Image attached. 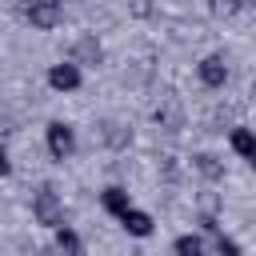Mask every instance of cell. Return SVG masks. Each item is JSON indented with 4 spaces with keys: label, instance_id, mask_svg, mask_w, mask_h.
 Here are the masks:
<instances>
[{
    "label": "cell",
    "instance_id": "obj_1",
    "mask_svg": "<svg viewBox=\"0 0 256 256\" xmlns=\"http://www.w3.org/2000/svg\"><path fill=\"white\" fill-rule=\"evenodd\" d=\"M32 220L44 224V228H52V232L64 224V200H60V192L52 184H44V188L32 192Z\"/></svg>",
    "mask_w": 256,
    "mask_h": 256
},
{
    "label": "cell",
    "instance_id": "obj_4",
    "mask_svg": "<svg viewBox=\"0 0 256 256\" xmlns=\"http://www.w3.org/2000/svg\"><path fill=\"white\" fill-rule=\"evenodd\" d=\"M100 60H104V44H100L92 32H84V36L72 40V56H68V64H76V68L84 72V68H96Z\"/></svg>",
    "mask_w": 256,
    "mask_h": 256
},
{
    "label": "cell",
    "instance_id": "obj_2",
    "mask_svg": "<svg viewBox=\"0 0 256 256\" xmlns=\"http://www.w3.org/2000/svg\"><path fill=\"white\" fill-rule=\"evenodd\" d=\"M20 12H24V20H28L32 28H40V32H52V28L64 20V4H56V0H32V4H24Z\"/></svg>",
    "mask_w": 256,
    "mask_h": 256
},
{
    "label": "cell",
    "instance_id": "obj_5",
    "mask_svg": "<svg viewBox=\"0 0 256 256\" xmlns=\"http://www.w3.org/2000/svg\"><path fill=\"white\" fill-rule=\"evenodd\" d=\"M80 84H84V72H80L76 64L60 60V64L48 68V88H52V92H76Z\"/></svg>",
    "mask_w": 256,
    "mask_h": 256
},
{
    "label": "cell",
    "instance_id": "obj_8",
    "mask_svg": "<svg viewBox=\"0 0 256 256\" xmlns=\"http://www.w3.org/2000/svg\"><path fill=\"white\" fill-rule=\"evenodd\" d=\"M120 224H124V232H128V236H140V240L156 232V220H152V216H148L144 208H136V204H132V208H128V212L120 216Z\"/></svg>",
    "mask_w": 256,
    "mask_h": 256
},
{
    "label": "cell",
    "instance_id": "obj_14",
    "mask_svg": "<svg viewBox=\"0 0 256 256\" xmlns=\"http://www.w3.org/2000/svg\"><path fill=\"white\" fill-rule=\"evenodd\" d=\"M172 252H176V256H204V240H200L196 232H184V236H176Z\"/></svg>",
    "mask_w": 256,
    "mask_h": 256
},
{
    "label": "cell",
    "instance_id": "obj_10",
    "mask_svg": "<svg viewBox=\"0 0 256 256\" xmlns=\"http://www.w3.org/2000/svg\"><path fill=\"white\" fill-rule=\"evenodd\" d=\"M100 140H104L108 148H128V144H132V128L120 124V120H104V124H100Z\"/></svg>",
    "mask_w": 256,
    "mask_h": 256
},
{
    "label": "cell",
    "instance_id": "obj_7",
    "mask_svg": "<svg viewBox=\"0 0 256 256\" xmlns=\"http://www.w3.org/2000/svg\"><path fill=\"white\" fill-rule=\"evenodd\" d=\"M196 72H200V84H204V88H224V84H228V60H224L220 52L204 56V60L196 64Z\"/></svg>",
    "mask_w": 256,
    "mask_h": 256
},
{
    "label": "cell",
    "instance_id": "obj_6",
    "mask_svg": "<svg viewBox=\"0 0 256 256\" xmlns=\"http://www.w3.org/2000/svg\"><path fill=\"white\" fill-rule=\"evenodd\" d=\"M152 120L164 128V132H180L184 128V104L176 96H160V104L152 108Z\"/></svg>",
    "mask_w": 256,
    "mask_h": 256
},
{
    "label": "cell",
    "instance_id": "obj_13",
    "mask_svg": "<svg viewBox=\"0 0 256 256\" xmlns=\"http://www.w3.org/2000/svg\"><path fill=\"white\" fill-rule=\"evenodd\" d=\"M60 256H84V240H80V232H72L68 224H60L56 228V244H52Z\"/></svg>",
    "mask_w": 256,
    "mask_h": 256
},
{
    "label": "cell",
    "instance_id": "obj_12",
    "mask_svg": "<svg viewBox=\"0 0 256 256\" xmlns=\"http://www.w3.org/2000/svg\"><path fill=\"white\" fill-rule=\"evenodd\" d=\"M192 164H196V172H200L204 180H212V184H216V180H224V160H220L216 152H196V156H192Z\"/></svg>",
    "mask_w": 256,
    "mask_h": 256
},
{
    "label": "cell",
    "instance_id": "obj_3",
    "mask_svg": "<svg viewBox=\"0 0 256 256\" xmlns=\"http://www.w3.org/2000/svg\"><path fill=\"white\" fill-rule=\"evenodd\" d=\"M44 140H48L52 160H68V156L76 152V128H72L68 120H52L48 132H44Z\"/></svg>",
    "mask_w": 256,
    "mask_h": 256
},
{
    "label": "cell",
    "instance_id": "obj_9",
    "mask_svg": "<svg viewBox=\"0 0 256 256\" xmlns=\"http://www.w3.org/2000/svg\"><path fill=\"white\" fill-rule=\"evenodd\" d=\"M100 204H104V208H108V212L120 220V216L132 208V196H128V188H120V184H108V188L100 192Z\"/></svg>",
    "mask_w": 256,
    "mask_h": 256
},
{
    "label": "cell",
    "instance_id": "obj_11",
    "mask_svg": "<svg viewBox=\"0 0 256 256\" xmlns=\"http://www.w3.org/2000/svg\"><path fill=\"white\" fill-rule=\"evenodd\" d=\"M228 144H232V152H236L240 160H256V136H252V128L236 124L232 136H228Z\"/></svg>",
    "mask_w": 256,
    "mask_h": 256
},
{
    "label": "cell",
    "instance_id": "obj_16",
    "mask_svg": "<svg viewBox=\"0 0 256 256\" xmlns=\"http://www.w3.org/2000/svg\"><path fill=\"white\" fill-rule=\"evenodd\" d=\"M0 176H12V160H8L4 148H0Z\"/></svg>",
    "mask_w": 256,
    "mask_h": 256
},
{
    "label": "cell",
    "instance_id": "obj_15",
    "mask_svg": "<svg viewBox=\"0 0 256 256\" xmlns=\"http://www.w3.org/2000/svg\"><path fill=\"white\" fill-rule=\"evenodd\" d=\"M212 256H240V244H236L232 236L216 232V236H212Z\"/></svg>",
    "mask_w": 256,
    "mask_h": 256
}]
</instances>
